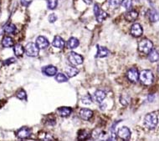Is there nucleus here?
<instances>
[{"instance_id": "nucleus-1", "label": "nucleus", "mask_w": 159, "mask_h": 141, "mask_svg": "<svg viewBox=\"0 0 159 141\" xmlns=\"http://www.w3.org/2000/svg\"><path fill=\"white\" fill-rule=\"evenodd\" d=\"M139 79L144 85H150L153 82L154 76L151 70L146 69V70H142L141 72L139 75Z\"/></svg>"}, {"instance_id": "nucleus-2", "label": "nucleus", "mask_w": 159, "mask_h": 141, "mask_svg": "<svg viewBox=\"0 0 159 141\" xmlns=\"http://www.w3.org/2000/svg\"><path fill=\"white\" fill-rule=\"evenodd\" d=\"M157 122H158L157 116L156 114H154V113H150V114H148V115H146V117H145V125L147 126V128L150 129V130H153V129H154V128L157 126Z\"/></svg>"}, {"instance_id": "nucleus-3", "label": "nucleus", "mask_w": 159, "mask_h": 141, "mask_svg": "<svg viewBox=\"0 0 159 141\" xmlns=\"http://www.w3.org/2000/svg\"><path fill=\"white\" fill-rule=\"evenodd\" d=\"M153 48V43L149 39H142L138 44V49L140 52L144 53V54H149L151 50Z\"/></svg>"}, {"instance_id": "nucleus-4", "label": "nucleus", "mask_w": 159, "mask_h": 141, "mask_svg": "<svg viewBox=\"0 0 159 141\" xmlns=\"http://www.w3.org/2000/svg\"><path fill=\"white\" fill-rule=\"evenodd\" d=\"M24 49H25L26 54L29 57H36L39 54V52H40V48L37 46L36 43H27Z\"/></svg>"}, {"instance_id": "nucleus-5", "label": "nucleus", "mask_w": 159, "mask_h": 141, "mask_svg": "<svg viewBox=\"0 0 159 141\" xmlns=\"http://www.w3.org/2000/svg\"><path fill=\"white\" fill-rule=\"evenodd\" d=\"M68 59H69L70 63L73 64V65H80V64H81V63H83V61H84L83 57L75 52L69 53Z\"/></svg>"}, {"instance_id": "nucleus-6", "label": "nucleus", "mask_w": 159, "mask_h": 141, "mask_svg": "<svg viewBox=\"0 0 159 141\" xmlns=\"http://www.w3.org/2000/svg\"><path fill=\"white\" fill-rule=\"evenodd\" d=\"M94 13H95V16L96 18V20L98 21L99 23H101L102 21L106 19L108 17V14L105 11H103L101 8L99 7L98 4H95L94 6Z\"/></svg>"}, {"instance_id": "nucleus-7", "label": "nucleus", "mask_w": 159, "mask_h": 141, "mask_svg": "<svg viewBox=\"0 0 159 141\" xmlns=\"http://www.w3.org/2000/svg\"><path fill=\"white\" fill-rule=\"evenodd\" d=\"M17 136L18 138L21 139L29 138L31 136V130L29 129L28 127H23L18 130Z\"/></svg>"}, {"instance_id": "nucleus-8", "label": "nucleus", "mask_w": 159, "mask_h": 141, "mask_svg": "<svg viewBox=\"0 0 159 141\" xmlns=\"http://www.w3.org/2000/svg\"><path fill=\"white\" fill-rule=\"evenodd\" d=\"M139 73H138V70L136 69V68H132L128 70V72H127V78L128 79L131 81V82H132V83H136L137 82L139 79Z\"/></svg>"}, {"instance_id": "nucleus-9", "label": "nucleus", "mask_w": 159, "mask_h": 141, "mask_svg": "<svg viewBox=\"0 0 159 141\" xmlns=\"http://www.w3.org/2000/svg\"><path fill=\"white\" fill-rule=\"evenodd\" d=\"M143 33V29L139 23H134L131 28V34L134 37H140Z\"/></svg>"}, {"instance_id": "nucleus-10", "label": "nucleus", "mask_w": 159, "mask_h": 141, "mask_svg": "<svg viewBox=\"0 0 159 141\" xmlns=\"http://www.w3.org/2000/svg\"><path fill=\"white\" fill-rule=\"evenodd\" d=\"M118 135L119 137L124 140H129L131 137V131L127 127H122L118 130Z\"/></svg>"}, {"instance_id": "nucleus-11", "label": "nucleus", "mask_w": 159, "mask_h": 141, "mask_svg": "<svg viewBox=\"0 0 159 141\" xmlns=\"http://www.w3.org/2000/svg\"><path fill=\"white\" fill-rule=\"evenodd\" d=\"M36 44L37 46L40 48V49H46L47 47L49 45V42L48 41L46 38L43 37V36H40L37 38L36 39Z\"/></svg>"}, {"instance_id": "nucleus-12", "label": "nucleus", "mask_w": 159, "mask_h": 141, "mask_svg": "<svg viewBox=\"0 0 159 141\" xmlns=\"http://www.w3.org/2000/svg\"><path fill=\"white\" fill-rule=\"evenodd\" d=\"M42 71L47 76H54L57 74V68L53 65H49V66L44 67Z\"/></svg>"}, {"instance_id": "nucleus-13", "label": "nucleus", "mask_w": 159, "mask_h": 141, "mask_svg": "<svg viewBox=\"0 0 159 141\" xmlns=\"http://www.w3.org/2000/svg\"><path fill=\"white\" fill-rule=\"evenodd\" d=\"M106 93L103 91V90H96L95 93H94V95H93V99H95L97 103H102V101L104 100L105 98H106Z\"/></svg>"}, {"instance_id": "nucleus-14", "label": "nucleus", "mask_w": 159, "mask_h": 141, "mask_svg": "<svg viewBox=\"0 0 159 141\" xmlns=\"http://www.w3.org/2000/svg\"><path fill=\"white\" fill-rule=\"evenodd\" d=\"M109 54V50L106 47L97 45V54L95 55V58H104L107 57Z\"/></svg>"}, {"instance_id": "nucleus-15", "label": "nucleus", "mask_w": 159, "mask_h": 141, "mask_svg": "<svg viewBox=\"0 0 159 141\" xmlns=\"http://www.w3.org/2000/svg\"><path fill=\"white\" fill-rule=\"evenodd\" d=\"M80 115L84 120H89L93 116L92 110H88V109H82L80 111Z\"/></svg>"}, {"instance_id": "nucleus-16", "label": "nucleus", "mask_w": 159, "mask_h": 141, "mask_svg": "<svg viewBox=\"0 0 159 141\" xmlns=\"http://www.w3.org/2000/svg\"><path fill=\"white\" fill-rule=\"evenodd\" d=\"M72 112V109L69 107H61L57 110V113L61 117H67Z\"/></svg>"}, {"instance_id": "nucleus-17", "label": "nucleus", "mask_w": 159, "mask_h": 141, "mask_svg": "<svg viewBox=\"0 0 159 141\" xmlns=\"http://www.w3.org/2000/svg\"><path fill=\"white\" fill-rule=\"evenodd\" d=\"M137 17H138V13L136 11H134V10L127 12V13L125 14V18L129 22H132V21L136 20Z\"/></svg>"}, {"instance_id": "nucleus-18", "label": "nucleus", "mask_w": 159, "mask_h": 141, "mask_svg": "<svg viewBox=\"0 0 159 141\" xmlns=\"http://www.w3.org/2000/svg\"><path fill=\"white\" fill-rule=\"evenodd\" d=\"M53 46L55 48H58V49H62L64 46H65V41L62 39V38H61L60 36H56L54 38L53 40Z\"/></svg>"}, {"instance_id": "nucleus-19", "label": "nucleus", "mask_w": 159, "mask_h": 141, "mask_svg": "<svg viewBox=\"0 0 159 141\" xmlns=\"http://www.w3.org/2000/svg\"><path fill=\"white\" fill-rule=\"evenodd\" d=\"M148 59L151 61V62H157L158 61L159 59V53L157 51L156 49H152L151 52L148 54Z\"/></svg>"}, {"instance_id": "nucleus-20", "label": "nucleus", "mask_w": 159, "mask_h": 141, "mask_svg": "<svg viewBox=\"0 0 159 141\" xmlns=\"http://www.w3.org/2000/svg\"><path fill=\"white\" fill-rule=\"evenodd\" d=\"M148 17L149 18V20L151 22H157V21L159 19V14L158 13L153 9H152V10H149L148 13Z\"/></svg>"}, {"instance_id": "nucleus-21", "label": "nucleus", "mask_w": 159, "mask_h": 141, "mask_svg": "<svg viewBox=\"0 0 159 141\" xmlns=\"http://www.w3.org/2000/svg\"><path fill=\"white\" fill-rule=\"evenodd\" d=\"M24 51H25V49H23V47L19 43H18V44L14 46V52H15V54L17 57H21L23 54Z\"/></svg>"}, {"instance_id": "nucleus-22", "label": "nucleus", "mask_w": 159, "mask_h": 141, "mask_svg": "<svg viewBox=\"0 0 159 141\" xmlns=\"http://www.w3.org/2000/svg\"><path fill=\"white\" fill-rule=\"evenodd\" d=\"M65 73H66L67 75L69 76V78H72V77H75V75L78 74L79 70L76 68H75V67L69 66L65 69Z\"/></svg>"}, {"instance_id": "nucleus-23", "label": "nucleus", "mask_w": 159, "mask_h": 141, "mask_svg": "<svg viewBox=\"0 0 159 141\" xmlns=\"http://www.w3.org/2000/svg\"><path fill=\"white\" fill-rule=\"evenodd\" d=\"M2 44L4 48H10L14 45V40L11 37L9 36H5L2 40Z\"/></svg>"}, {"instance_id": "nucleus-24", "label": "nucleus", "mask_w": 159, "mask_h": 141, "mask_svg": "<svg viewBox=\"0 0 159 141\" xmlns=\"http://www.w3.org/2000/svg\"><path fill=\"white\" fill-rule=\"evenodd\" d=\"M67 46L69 49H75L79 46V40L75 38H70L67 43Z\"/></svg>"}, {"instance_id": "nucleus-25", "label": "nucleus", "mask_w": 159, "mask_h": 141, "mask_svg": "<svg viewBox=\"0 0 159 141\" xmlns=\"http://www.w3.org/2000/svg\"><path fill=\"white\" fill-rule=\"evenodd\" d=\"M15 31H16V27L15 24H12V23L6 25L4 28V32L7 34H15Z\"/></svg>"}, {"instance_id": "nucleus-26", "label": "nucleus", "mask_w": 159, "mask_h": 141, "mask_svg": "<svg viewBox=\"0 0 159 141\" xmlns=\"http://www.w3.org/2000/svg\"><path fill=\"white\" fill-rule=\"evenodd\" d=\"M16 97L19 99L21 100H26L27 99V95L26 92L23 89H19L17 93H16Z\"/></svg>"}, {"instance_id": "nucleus-27", "label": "nucleus", "mask_w": 159, "mask_h": 141, "mask_svg": "<svg viewBox=\"0 0 159 141\" xmlns=\"http://www.w3.org/2000/svg\"><path fill=\"white\" fill-rule=\"evenodd\" d=\"M89 137H90V134L86 132V130H82V131H80V133H79L78 139L79 140H86Z\"/></svg>"}, {"instance_id": "nucleus-28", "label": "nucleus", "mask_w": 159, "mask_h": 141, "mask_svg": "<svg viewBox=\"0 0 159 141\" xmlns=\"http://www.w3.org/2000/svg\"><path fill=\"white\" fill-rule=\"evenodd\" d=\"M55 79H56V81L60 82V83H64V82H67L68 81V78L64 74H61V73H59V74L56 75Z\"/></svg>"}, {"instance_id": "nucleus-29", "label": "nucleus", "mask_w": 159, "mask_h": 141, "mask_svg": "<svg viewBox=\"0 0 159 141\" xmlns=\"http://www.w3.org/2000/svg\"><path fill=\"white\" fill-rule=\"evenodd\" d=\"M58 4V1L57 0H47V6H48V9H55L57 7Z\"/></svg>"}, {"instance_id": "nucleus-30", "label": "nucleus", "mask_w": 159, "mask_h": 141, "mask_svg": "<svg viewBox=\"0 0 159 141\" xmlns=\"http://www.w3.org/2000/svg\"><path fill=\"white\" fill-rule=\"evenodd\" d=\"M81 102L85 104H90L92 103V99L90 95H86L81 98Z\"/></svg>"}, {"instance_id": "nucleus-31", "label": "nucleus", "mask_w": 159, "mask_h": 141, "mask_svg": "<svg viewBox=\"0 0 159 141\" xmlns=\"http://www.w3.org/2000/svg\"><path fill=\"white\" fill-rule=\"evenodd\" d=\"M121 3V1L120 0H108V4L112 7V8H116L118 7Z\"/></svg>"}, {"instance_id": "nucleus-32", "label": "nucleus", "mask_w": 159, "mask_h": 141, "mask_svg": "<svg viewBox=\"0 0 159 141\" xmlns=\"http://www.w3.org/2000/svg\"><path fill=\"white\" fill-rule=\"evenodd\" d=\"M132 0H123L122 4L125 9H129L132 6Z\"/></svg>"}, {"instance_id": "nucleus-33", "label": "nucleus", "mask_w": 159, "mask_h": 141, "mask_svg": "<svg viewBox=\"0 0 159 141\" xmlns=\"http://www.w3.org/2000/svg\"><path fill=\"white\" fill-rule=\"evenodd\" d=\"M15 61L16 60H15V58H10L6 59V60L3 62V64H4V65H9V64H11V63H15Z\"/></svg>"}, {"instance_id": "nucleus-34", "label": "nucleus", "mask_w": 159, "mask_h": 141, "mask_svg": "<svg viewBox=\"0 0 159 141\" xmlns=\"http://www.w3.org/2000/svg\"><path fill=\"white\" fill-rule=\"evenodd\" d=\"M57 19V17H56V15L55 14H51L49 16V23H54L55 22Z\"/></svg>"}, {"instance_id": "nucleus-35", "label": "nucleus", "mask_w": 159, "mask_h": 141, "mask_svg": "<svg viewBox=\"0 0 159 141\" xmlns=\"http://www.w3.org/2000/svg\"><path fill=\"white\" fill-rule=\"evenodd\" d=\"M32 2V0H20L21 4L24 7H28Z\"/></svg>"}, {"instance_id": "nucleus-36", "label": "nucleus", "mask_w": 159, "mask_h": 141, "mask_svg": "<svg viewBox=\"0 0 159 141\" xmlns=\"http://www.w3.org/2000/svg\"><path fill=\"white\" fill-rule=\"evenodd\" d=\"M83 1H84L86 4H91V3H92V0H83Z\"/></svg>"}]
</instances>
